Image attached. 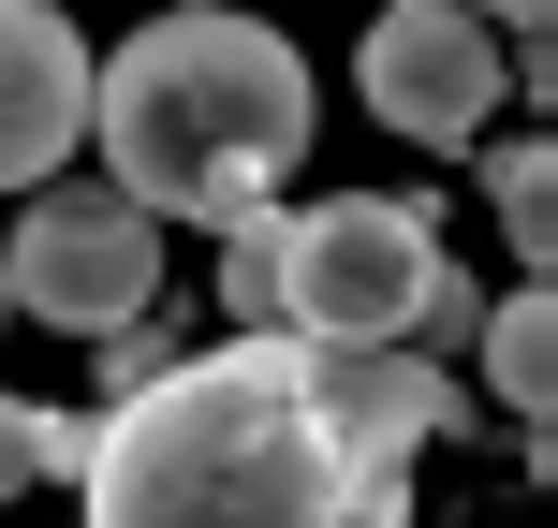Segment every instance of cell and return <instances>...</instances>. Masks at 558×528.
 <instances>
[{
	"mask_svg": "<svg viewBox=\"0 0 558 528\" xmlns=\"http://www.w3.org/2000/svg\"><path fill=\"white\" fill-rule=\"evenodd\" d=\"M88 133H104V176L147 221L235 235L308 162V59L251 15H221V0H177L88 74Z\"/></svg>",
	"mask_w": 558,
	"mask_h": 528,
	"instance_id": "cell-2",
	"label": "cell"
},
{
	"mask_svg": "<svg viewBox=\"0 0 558 528\" xmlns=\"http://www.w3.org/2000/svg\"><path fill=\"white\" fill-rule=\"evenodd\" d=\"M456 15H485V29H514V45H558V0H456Z\"/></svg>",
	"mask_w": 558,
	"mask_h": 528,
	"instance_id": "cell-13",
	"label": "cell"
},
{
	"mask_svg": "<svg viewBox=\"0 0 558 528\" xmlns=\"http://www.w3.org/2000/svg\"><path fill=\"white\" fill-rule=\"evenodd\" d=\"M88 74L104 59L74 45L59 0H0V192H45L59 147L88 133Z\"/></svg>",
	"mask_w": 558,
	"mask_h": 528,
	"instance_id": "cell-7",
	"label": "cell"
},
{
	"mask_svg": "<svg viewBox=\"0 0 558 528\" xmlns=\"http://www.w3.org/2000/svg\"><path fill=\"white\" fill-rule=\"evenodd\" d=\"M221 308H235L251 337L279 323V206H265V221H235V235H221Z\"/></svg>",
	"mask_w": 558,
	"mask_h": 528,
	"instance_id": "cell-10",
	"label": "cell"
},
{
	"mask_svg": "<svg viewBox=\"0 0 558 528\" xmlns=\"http://www.w3.org/2000/svg\"><path fill=\"white\" fill-rule=\"evenodd\" d=\"M500 235H514L530 279H558V133H530V147L500 162Z\"/></svg>",
	"mask_w": 558,
	"mask_h": 528,
	"instance_id": "cell-9",
	"label": "cell"
},
{
	"mask_svg": "<svg viewBox=\"0 0 558 528\" xmlns=\"http://www.w3.org/2000/svg\"><path fill=\"white\" fill-rule=\"evenodd\" d=\"M353 74H367V118H383L397 147H471L485 118H500L514 59H500V29L456 15V0H383Z\"/></svg>",
	"mask_w": 558,
	"mask_h": 528,
	"instance_id": "cell-5",
	"label": "cell"
},
{
	"mask_svg": "<svg viewBox=\"0 0 558 528\" xmlns=\"http://www.w3.org/2000/svg\"><path fill=\"white\" fill-rule=\"evenodd\" d=\"M0 279H15L29 323L59 337H133L147 308H162V221H147L133 192H29V221L0 235Z\"/></svg>",
	"mask_w": 558,
	"mask_h": 528,
	"instance_id": "cell-4",
	"label": "cell"
},
{
	"mask_svg": "<svg viewBox=\"0 0 558 528\" xmlns=\"http://www.w3.org/2000/svg\"><path fill=\"white\" fill-rule=\"evenodd\" d=\"M471 337H485V382H500L530 426H558V279H514Z\"/></svg>",
	"mask_w": 558,
	"mask_h": 528,
	"instance_id": "cell-8",
	"label": "cell"
},
{
	"mask_svg": "<svg viewBox=\"0 0 558 528\" xmlns=\"http://www.w3.org/2000/svg\"><path fill=\"white\" fill-rule=\"evenodd\" d=\"M88 528H324L367 484V455L324 426L294 337H221L162 367L133 412L88 426Z\"/></svg>",
	"mask_w": 558,
	"mask_h": 528,
	"instance_id": "cell-1",
	"label": "cell"
},
{
	"mask_svg": "<svg viewBox=\"0 0 558 528\" xmlns=\"http://www.w3.org/2000/svg\"><path fill=\"white\" fill-rule=\"evenodd\" d=\"M456 323H485V294L441 265L426 206L338 192L279 221V337H456Z\"/></svg>",
	"mask_w": 558,
	"mask_h": 528,
	"instance_id": "cell-3",
	"label": "cell"
},
{
	"mask_svg": "<svg viewBox=\"0 0 558 528\" xmlns=\"http://www.w3.org/2000/svg\"><path fill=\"white\" fill-rule=\"evenodd\" d=\"M74 426H59V412H29V396H0V500H15V484H45V470H74Z\"/></svg>",
	"mask_w": 558,
	"mask_h": 528,
	"instance_id": "cell-11",
	"label": "cell"
},
{
	"mask_svg": "<svg viewBox=\"0 0 558 528\" xmlns=\"http://www.w3.org/2000/svg\"><path fill=\"white\" fill-rule=\"evenodd\" d=\"M0 323H15V279H0Z\"/></svg>",
	"mask_w": 558,
	"mask_h": 528,
	"instance_id": "cell-14",
	"label": "cell"
},
{
	"mask_svg": "<svg viewBox=\"0 0 558 528\" xmlns=\"http://www.w3.org/2000/svg\"><path fill=\"white\" fill-rule=\"evenodd\" d=\"M294 353H308L324 426L367 455V470H412V455L456 441V412H471V396L441 382V353H426V337H294Z\"/></svg>",
	"mask_w": 558,
	"mask_h": 528,
	"instance_id": "cell-6",
	"label": "cell"
},
{
	"mask_svg": "<svg viewBox=\"0 0 558 528\" xmlns=\"http://www.w3.org/2000/svg\"><path fill=\"white\" fill-rule=\"evenodd\" d=\"M324 528H412V484H397V470H367V484H353V500H338Z\"/></svg>",
	"mask_w": 558,
	"mask_h": 528,
	"instance_id": "cell-12",
	"label": "cell"
}]
</instances>
